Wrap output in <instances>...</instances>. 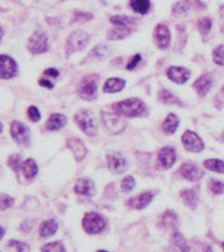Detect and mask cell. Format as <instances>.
I'll list each match as a JSON object with an SVG mask.
<instances>
[{
    "label": "cell",
    "mask_w": 224,
    "mask_h": 252,
    "mask_svg": "<svg viewBox=\"0 0 224 252\" xmlns=\"http://www.w3.org/2000/svg\"><path fill=\"white\" fill-rule=\"evenodd\" d=\"M93 16L89 14V13H81V11H76V14H74V18H73V21H76V23H83V21H87V20H91Z\"/></svg>",
    "instance_id": "cell-42"
},
{
    "label": "cell",
    "mask_w": 224,
    "mask_h": 252,
    "mask_svg": "<svg viewBox=\"0 0 224 252\" xmlns=\"http://www.w3.org/2000/svg\"><path fill=\"white\" fill-rule=\"evenodd\" d=\"M9 165L14 170V171H18V168H21V165H20V156H10L9 158Z\"/></svg>",
    "instance_id": "cell-43"
},
{
    "label": "cell",
    "mask_w": 224,
    "mask_h": 252,
    "mask_svg": "<svg viewBox=\"0 0 224 252\" xmlns=\"http://www.w3.org/2000/svg\"><path fill=\"white\" fill-rule=\"evenodd\" d=\"M102 121L104 125L107 127V130L112 135H119L124 132V129L126 127L125 119H122L121 115L118 114H109V112H104L102 114Z\"/></svg>",
    "instance_id": "cell-5"
},
{
    "label": "cell",
    "mask_w": 224,
    "mask_h": 252,
    "mask_svg": "<svg viewBox=\"0 0 224 252\" xmlns=\"http://www.w3.org/2000/svg\"><path fill=\"white\" fill-rule=\"evenodd\" d=\"M97 81H98V76H96V74L87 76L80 81L79 94H80L81 98L89 99V101L96 98V95H97Z\"/></svg>",
    "instance_id": "cell-4"
},
{
    "label": "cell",
    "mask_w": 224,
    "mask_h": 252,
    "mask_svg": "<svg viewBox=\"0 0 224 252\" xmlns=\"http://www.w3.org/2000/svg\"><path fill=\"white\" fill-rule=\"evenodd\" d=\"M13 198H10L7 195H4V193H0V210H6V209H9L13 205Z\"/></svg>",
    "instance_id": "cell-38"
},
{
    "label": "cell",
    "mask_w": 224,
    "mask_h": 252,
    "mask_svg": "<svg viewBox=\"0 0 224 252\" xmlns=\"http://www.w3.org/2000/svg\"><path fill=\"white\" fill-rule=\"evenodd\" d=\"M168 252H189V245L181 233H174L170 240Z\"/></svg>",
    "instance_id": "cell-17"
},
{
    "label": "cell",
    "mask_w": 224,
    "mask_h": 252,
    "mask_svg": "<svg viewBox=\"0 0 224 252\" xmlns=\"http://www.w3.org/2000/svg\"><path fill=\"white\" fill-rule=\"evenodd\" d=\"M107 162L109 170L112 172H117V174H122L128 167V161L125 157L122 154L115 153V152L107 154Z\"/></svg>",
    "instance_id": "cell-12"
},
{
    "label": "cell",
    "mask_w": 224,
    "mask_h": 252,
    "mask_svg": "<svg viewBox=\"0 0 224 252\" xmlns=\"http://www.w3.org/2000/svg\"><path fill=\"white\" fill-rule=\"evenodd\" d=\"M83 228L89 234H98L105 228V220L98 213L90 212L83 219Z\"/></svg>",
    "instance_id": "cell-3"
},
{
    "label": "cell",
    "mask_w": 224,
    "mask_h": 252,
    "mask_svg": "<svg viewBox=\"0 0 224 252\" xmlns=\"http://www.w3.org/2000/svg\"><path fill=\"white\" fill-rule=\"evenodd\" d=\"M130 7L136 13L146 14L152 7V4H150V0H130Z\"/></svg>",
    "instance_id": "cell-28"
},
{
    "label": "cell",
    "mask_w": 224,
    "mask_h": 252,
    "mask_svg": "<svg viewBox=\"0 0 224 252\" xmlns=\"http://www.w3.org/2000/svg\"><path fill=\"white\" fill-rule=\"evenodd\" d=\"M112 109H114L115 114L126 118L146 117L147 115V108H146L143 101H140L139 98L124 99L121 102L114 104Z\"/></svg>",
    "instance_id": "cell-1"
},
{
    "label": "cell",
    "mask_w": 224,
    "mask_h": 252,
    "mask_svg": "<svg viewBox=\"0 0 224 252\" xmlns=\"http://www.w3.org/2000/svg\"><path fill=\"white\" fill-rule=\"evenodd\" d=\"M203 165L206 167L209 171L219 172V174H224V161L217 160V158H210L203 162Z\"/></svg>",
    "instance_id": "cell-30"
},
{
    "label": "cell",
    "mask_w": 224,
    "mask_h": 252,
    "mask_svg": "<svg viewBox=\"0 0 224 252\" xmlns=\"http://www.w3.org/2000/svg\"><path fill=\"white\" fill-rule=\"evenodd\" d=\"M159 99L164 102V104H177V105H182L179 101L170 90H161L159 93Z\"/></svg>",
    "instance_id": "cell-31"
},
{
    "label": "cell",
    "mask_w": 224,
    "mask_h": 252,
    "mask_svg": "<svg viewBox=\"0 0 224 252\" xmlns=\"http://www.w3.org/2000/svg\"><path fill=\"white\" fill-rule=\"evenodd\" d=\"M21 170H23L24 177L27 180H31V178L35 177L36 172H38V165H36V162L32 158H28V160H26L21 164Z\"/></svg>",
    "instance_id": "cell-24"
},
{
    "label": "cell",
    "mask_w": 224,
    "mask_h": 252,
    "mask_svg": "<svg viewBox=\"0 0 224 252\" xmlns=\"http://www.w3.org/2000/svg\"><path fill=\"white\" fill-rule=\"evenodd\" d=\"M177 221H178V219H177V215L174 213V212H165L164 215L160 219V224L164 227V228H170V227H174V225L177 224Z\"/></svg>",
    "instance_id": "cell-29"
},
{
    "label": "cell",
    "mask_w": 224,
    "mask_h": 252,
    "mask_svg": "<svg viewBox=\"0 0 224 252\" xmlns=\"http://www.w3.org/2000/svg\"><path fill=\"white\" fill-rule=\"evenodd\" d=\"M191 9V1L189 0H182L172 6V14L174 16H184L187 11Z\"/></svg>",
    "instance_id": "cell-32"
},
{
    "label": "cell",
    "mask_w": 224,
    "mask_h": 252,
    "mask_svg": "<svg viewBox=\"0 0 224 252\" xmlns=\"http://www.w3.org/2000/svg\"><path fill=\"white\" fill-rule=\"evenodd\" d=\"M66 125V117L62 114H52L48 122H46V129L48 130H59L61 127Z\"/></svg>",
    "instance_id": "cell-22"
},
{
    "label": "cell",
    "mask_w": 224,
    "mask_h": 252,
    "mask_svg": "<svg viewBox=\"0 0 224 252\" xmlns=\"http://www.w3.org/2000/svg\"><path fill=\"white\" fill-rule=\"evenodd\" d=\"M153 200V193L152 192H144L139 196H134V198L129 199L128 200V207L130 209H136V210H142L144 207H147L150 205V202Z\"/></svg>",
    "instance_id": "cell-16"
},
{
    "label": "cell",
    "mask_w": 224,
    "mask_h": 252,
    "mask_svg": "<svg viewBox=\"0 0 224 252\" xmlns=\"http://www.w3.org/2000/svg\"><path fill=\"white\" fill-rule=\"evenodd\" d=\"M45 76H51V77H58L59 76V72L56 69H48L45 70Z\"/></svg>",
    "instance_id": "cell-46"
},
{
    "label": "cell",
    "mask_w": 224,
    "mask_h": 252,
    "mask_svg": "<svg viewBox=\"0 0 224 252\" xmlns=\"http://www.w3.org/2000/svg\"><path fill=\"white\" fill-rule=\"evenodd\" d=\"M74 192L79 195H84V196H93L96 192V185L89 178H81L77 181V184L74 187Z\"/></svg>",
    "instance_id": "cell-18"
},
{
    "label": "cell",
    "mask_w": 224,
    "mask_h": 252,
    "mask_svg": "<svg viewBox=\"0 0 224 252\" xmlns=\"http://www.w3.org/2000/svg\"><path fill=\"white\" fill-rule=\"evenodd\" d=\"M134 185H136V182H134L133 177H126L121 184V188H122L124 192H129V190H132L134 188Z\"/></svg>",
    "instance_id": "cell-39"
},
{
    "label": "cell",
    "mask_w": 224,
    "mask_h": 252,
    "mask_svg": "<svg viewBox=\"0 0 224 252\" xmlns=\"http://www.w3.org/2000/svg\"><path fill=\"white\" fill-rule=\"evenodd\" d=\"M111 23L115 27H124V28H132L136 23L134 18L128 17V16H112L111 17Z\"/></svg>",
    "instance_id": "cell-27"
},
{
    "label": "cell",
    "mask_w": 224,
    "mask_h": 252,
    "mask_svg": "<svg viewBox=\"0 0 224 252\" xmlns=\"http://www.w3.org/2000/svg\"><path fill=\"white\" fill-rule=\"evenodd\" d=\"M10 247H14L17 252H30V247L26 243H20V241H10Z\"/></svg>",
    "instance_id": "cell-40"
},
{
    "label": "cell",
    "mask_w": 224,
    "mask_h": 252,
    "mask_svg": "<svg viewBox=\"0 0 224 252\" xmlns=\"http://www.w3.org/2000/svg\"><path fill=\"white\" fill-rule=\"evenodd\" d=\"M10 132L13 139L17 142L18 144H23V146H27L30 143V130L26 125L20 124V122H13L10 126Z\"/></svg>",
    "instance_id": "cell-10"
},
{
    "label": "cell",
    "mask_w": 224,
    "mask_h": 252,
    "mask_svg": "<svg viewBox=\"0 0 224 252\" xmlns=\"http://www.w3.org/2000/svg\"><path fill=\"white\" fill-rule=\"evenodd\" d=\"M154 41L160 49H167L171 44L170 30L165 24H159L154 30Z\"/></svg>",
    "instance_id": "cell-13"
},
{
    "label": "cell",
    "mask_w": 224,
    "mask_h": 252,
    "mask_svg": "<svg viewBox=\"0 0 224 252\" xmlns=\"http://www.w3.org/2000/svg\"><path fill=\"white\" fill-rule=\"evenodd\" d=\"M209 188H210V190H212L215 195H220V193H223L224 192V182L217 180H212L210 181V184H209Z\"/></svg>",
    "instance_id": "cell-36"
},
{
    "label": "cell",
    "mask_w": 224,
    "mask_h": 252,
    "mask_svg": "<svg viewBox=\"0 0 224 252\" xmlns=\"http://www.w3.org/2000/svg\"><path fill=\"white\" fill-rule=\"evenodd\" d=\"M181 174L185 180L188 181H199L203 178V171L200 168H197L195 164L191 162H185L181 165Z\"/></svg>",
    "instance_id": "cell-15"
},
{
    "label": "cell",
    "mask_w": 224,
    "mask_h": 252,
    "mask_svg": "<svg viewBox=\"0 0 224 252\" xmlns=\"http://www.w3.org/2000/svg\"><path fill=\"white\" fill-rule=\"evenodd\" d=\"M1 129H3V126H1V124H0V132H1Z\"/></svg>",
    "instance_id": "cell-49"
},
{
    "label": "cell",
    "mask_w": 224,
    "mask_h": 252,
    "mask_svg": "<svg viewBox=\"0 0 224 252\" xmlns=\"http://www.w3.org/2000/svg\"><path fill=\"white\" fill-rule=\"evenodd\" d=\"M3 38V31H1V28H0V39Z\"/></svg>",
    "instance_id": "cell-48"
},
{
    "label": "cell",
    "mask_w": 224,
    "mask_h": 252,
    "mask_svg": "<svg viewBox=\"0 0 224 252\" xmlns=\"http://www.w3.org/2000/svg\"><path fill=\"white\" fill-rule=\"evenodd\" d=\"M212 84H213V80H212V76L210 74H203L202 77H199L195 83H193V89L196 90V93L203 97L206 95L209 90L212 89Z\"/></svg>",
    "instance_id": "cell-19"
},
{
    "label": "cell",
    "mask_w": 224,
    "mask_h": 252,
    "mask_svg": "<svg viewBox=\"0 0 224 252\" xmlns=\"http://www.w3.org/2000/svg\"><path fill=\"white\" fill-rule=\"evenodd\" d=\"M28 51L31 54H44L48 51V36L44 32H34L28 41Z\"/></svg>",
    "instance_id": "cell-8"
},
{
    "label": "cell",
    "mask_w": 224,
    "mask_h": 252,
    "mask_svg": "<svg viewBox=\"0 0 224 252\" xmlns=\"http://www.w3.org/2000/svg\"><path fill=\"white\" fill-rule=\"evenodd\" d=\"M182 144L184 147L188 150V152H192V153H199L205 149V144H203V140L199 137V136L192 132V130H187L184 135H182Z\"/></svg>",
    "instance_id": "cell-7"
},
{
    "label": "cell",
    "mask_w": 224,
    "mask_h": 252,
    "mask_svg": "<svg viewBox=\"0 0 224 252\" xmlns=\"http://www.w3.org/2000/svg\"><path fill=\"white\" fill-rule=\"evenodd\" d=\"M39 86H44V87H48V89H54V84L49 80H46V79H41L39 80Z\"/></svg>",
    "instance_id": "cell-45"
},
{
    "label": "cell",
    "mask_w": 224,
    "mask_h": 252,
    "mask_svg": "<svg viewBox=\"0 0 224 252\" xmlns=\"http://www.w3.org/2000/svg\"><path fill=\"white\" fill-rule=\"evenodd\" d=\"M28 118L32 121V122H38L39 119H41V114H39V111L36 107H30L28 108Z\"/></svg>",
    "instance_id": "cell-41"
},
{
    "label": "cell",
    "mask_w": 224,
    "mask_h": 252,
    "mask_svg": "<svg viewBox=\"0 0 224 252\" xmlns=\"http://www.w3.org/2000/svg\"><path fill=\"white\" fill-rule=\"evenodd\" d=\"M125 84L126 83L124 79H119V77H111V79H108L107 83L104 84V91L108 93V94L119 93L121 90H124Z\"/></svg>",
    "instance_id": "cell-21"
},
{
    "label": "cell",
    "mask_w": 224,
    "mask_h": 252,
    "mask_svg": "<svg viewBox=\"0 0 224 252\" xmlns=\"http://www.w3.org/2000/svg\"><path fill=\"white\" fill-rule=\"evenodd\" d=\"M133 31V28H124V27H118L117 30H112L109 32V39H122L128 36L130 32Z\"/></svg>",
    "instance_id": "cell-33"
},
{
    "label": "cell",
    "mask_w": 224,
    "mask_h": 252,
    "mask_svg": "<svg viewBox=\"0 0 224 252\" xmlns=\"http://www.w3.org/2000/svg\"><path fill=\"white\" fill-rule=\"evenodd\" d=\"M97 252H107V251H97Z\"/></svg>",
    "instance_id": "cell-51"
},
{
    "label": "cell",
    "mask_w": 224,
    "mask_h": 252,
    "mask_svg": "<svg viewBox=\"0 0 224 252\" xmlns=\"http://www.w3.org/2000/svg\"><path fill=\"white\" fill-rule=\"evenodd\" d=\"M56 230H58V223L55 220H46L39 227V234H41L42 238H46V237L54 235L56 233Z\"/></svg>",
    "instance_id": "cell-26"
},
{
    "label": "cell",
    "mask_w": 224,
    "mask_h": 252,
    "mask_svg": "<svg viewBox=\"0 0 224 252\" xmlns=\"http://www.w3.org/2000/svg\"><path fill=\"white\" fill-rule=\"evenodd\" d=\"M17 73V64L7 55H0V79H11Z\"/></svg>",
    "instance_id": "cell-11"
},
{
    "label": "cell",
    "mask_w": 224,
    "mask_h": 252,
    "mask_svg": "<svg viewBox=\"0 0 224 252\" xmlns=\"http://www.w3.org/2000/svg\"><path fill=\"white\" fill-rule=\"evenodd\" d=\"M42 252H66V251H64V247H63L61 243H51L45 245L44 248H42Z\"/></svg>",
    "instance_id": "cell-37"
},
{
    "label": "cell",
    "mask_w": 224,
    "mask_h": 252,
    "mask_svg": "<svg viewBox=\"0 0 224 252\" xmlns=\"http://www.w3.org/2000/svg\"><path fill=\"white\" fill-rule=\"evenodd\" d=\"M87 42H89V35H87L84 31H74V32H72V34L69 35L67 42H66L67 52L72 54V52L81 51L84 46L87 45Z\"/></svg>",
    "instance_id": "cell-6"
},
{
    "label": "cell",
    "mask_w": 224,
    "mask_h": 252,
    "mask_svg": "<svg viewBox=\"0 0 224 252\" xmlns=\"http://www.w3.org/2000/svg\"><path fill=\"white\" fill-rule=\"evenodd\" d=\"M210 28H212V20L210 18L203 17L197 21V30L200 31L202 35H206L207 32L210 31Z\"/></svg>",
    "instance_id": "cell-34"
},
{
    "label": "cell",
    "mask_w": 224,
    "mask_h": 252,
    "mask_svg": "<svg viewBox=\"0 0 224 252\" xmlns=\"http://www.w3.org/2000/svg\"><path fill=\"white\" fill-rule=\"evenodd\" d=\"M167 77L171 81L177 83V84H184L191 77V72H189L188 69L182 67V66H172V67H170L167 70Z\"/></svg>",
    "instance_id": "cell-14"
},
{
    "label": "cell",
    "mask_w": 224,
    "mask_h": 252,
    "mask_svg": "<svg viewBox=\"0 0 224 252\" xmlns=\"http://www.w3.org/2000/svg\"><path fill=\"white\" fill-rule=\"evenodd\" d=\"M3 235H4V230H3V228L0 227V240L3 238Z\"/></svg>",
    "instance_id": "cell-47"
},
{
    "label": "cell",
    "mask_w": 224,
    "mask_h": 252,
    "mask_svg": "<svg viewBox=\"0 0 224 252\" xmlns=\"http://www.w3.org/2000/svg\"><path fill=\"white\" fill-rule=\"evenodd\" d=\"M177 160V153L172 147H162L157 156V167L160 170H167L174 165Z\"/></svg>",
    "instance_id": "cell-9"
},
{
    "label": "cell",
    "mask_w": 224,
    "mask_h": 252,
    "mask_svg": "<svg viewBox=\"0 0 224 252\" xmlns=\"http://www.w3.org/2000/svg\"><path fill=\"white\" fill-rule=\"evenodd\" d=\"M222 31H223V32H224V24H223V28H222Z\"/></svg>",
    "instance_id": "cell-50"
},
{
    "label": "cell",
    "mask_w": 224,
    "mask_h": 252,
    "mask_svg": "<svg viewBox=\"0 0 224 252\" xmlns=\"http://www.w3.org/2000/svg\"><path fill=\"white\" fill-rule=\"evenodd\" d=\"M76 122L80 127L81 130L89 136H96L97 135V124H96V119L93 117V114L90 111H79L76 114Z\"/></svg>",
    "instance_id": "cell-2"
},
{
    "label": "cell",
    "mask_w": 224,
    "mask_h": 252,
    "mask_svg": "<svg viewBox=\"0 0 224 252\" xmlns=\"http://www.w3.org/2000/svg\"><path fill=\"white\" fill-rule=\"evenodd\" d=\"M213 62L216 64L224 66V45H220L213 51Z\"/></svg>",
    "instance_id": "cell-35"
},
{
    "label": "cell",
    "mask_w": 224,
    "mask_h": 252,
    "mask_svg": "<svg viewBox=\"0 0 224 252\" xmlns=\"http://www.w3.org/2000/svg\"><path fill=\"white\" fill-rule=\"evenodd\" d=\"M223 250H224V243H223Z\"/></svg>",
    "instance_id": "cell-52"
},
{
    "label": "cell",
    "mask_w": 224,
    "mask_h": 252,
    "mask_svg": "<svg viewBox=\"0 0 224 252\" xmlns=\"http://www.w3.org/2000/svg\"><path fill=\"white\" fill-rule=\"evenodd\" d=\"M181 198L187 203V206L191 209H195L197 205V193L195 189H184L181 192Z\"/></svg>",
    "instance_id": "cell-25"
},
{
    "label": "cell",
    "mask_w": 224,
    "mask_h": 252,
    "mask_svg": "<svg viewBox=\"0 0 224 252\" xmlns=\"http://www.w3.org/2000/svg\"><path fill=\"white\" fill-rule=\"evenodd\" d=\"M178 126H179L178 117H177V115H174V114H170L168 117L165 118V121L162 122V130H164L167 135H172V133H175V132H177Z\"/></svg>",
    "instance_id": "cell-23"
},
{
    "label": "cell",
    "mask_w": 224,
    "mask_h": 252,
    "mask_svg": "<svg viewBox=\"0 0 224 252\" xmlns=\"http://www.w3.org/2000/svg\"><path fill=\"white\" fill-rule=\"evenodd\" d=\"M67 147L72 150L73 154H74V157H76V160H79V161L83 160L86 153H87L84 144L81 143V140H79V139H69V140H67Z\"/></svg>",
    "instance_id": "cell-20"
},
{
    "label": "cell",
    "mask_w": 224,
    "mask_h": 252,
    "mask_svg": "<svg viewBox=\"0 0 224 252\" xmlns=\"http://www.w3.org/2000/svg\"><path fill=\"white\" fill-rule=\"evenodd\" d=\"M140 61H142V55L140 54H136L133 56V58H132V61H130V62L128 63V66H126V69H128V70H133L134 67H136V66H137V63L140 62Z\"/></svg>",
    "instance_id": "cell-44"
}]
</instances>
